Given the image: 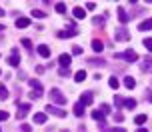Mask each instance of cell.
<instances>
[{"mask_svg":"<svg viewBox=\"0 0 152 132\" xmlns=\"http://www.w3.org/2000/svg\"><path fill=\"white\" fill-rule=\"evenodd\" d=\"M48 98H50L52 104H60V106H62V104H66V96H64L58 88H52V90L48 92Z\"/></svg>","mask_w":152,"mask_h":132,"instance_id":"1","label":"cell"},{"mask_svg":"<svg viewBox=\"0 0 152 132\" xmlns=\"http://www.w3.org/2000/svg\"><path fill=\"white\" fill-rule=\"evenodd\" d=\"M114 58H120V60H126V62H136V60H138V54L132 50V48H128V50H124V52H118Z\"/></svg>","mask_w":152,"mask_h":132,"instance_id":"2","label":"cell"},{"mask_svg":"<svg viewBox=\"0 0 152 132\" xmlns=\"http://www.w3.org/2000/svg\"><path fill=\"white\" fill-rule=\"evenodd\" d=\"M30 112V104L28 102H18V110H16V118L18 120H22L26 114Z\"/></svg>","mask_w":152,"mask_h":132,"instance_id":"3","label":"cell"},{"mask_svg":"<svg viewBox=\"0 0 152 132\" xmlns=\"http://www.w3.org/2000/svg\"><path fill=\"white\" fill-rule=\"evenodd\" d=\"M46 112H48V114H52V116H58V118H64V116H66V112H64V110H62V108H56V106H52V104H50V106H46Z\"/></svg>","mask_w":152,"mask_h":132,"instance_id":"4","label":"cell"},{"mask_svg":"<svg viewBox=\"0 0 152 132\" xmlns=\"http://www.w3.org/2000/svg\"><path fill=\"white\" fill-rule=\"evenodd\" d=\"M114 36H116V42H124V40H128V30H126L124 26H120Z\"/></svg>","mask_w":152,"mask_h":132,"instance_id":"5","label":"cell"},{"mask_svg":"<svg viewBox=\"0 0 152 132\" xmlns=\"http://www.w3.org/2000/svg\"><path fill=\"white\" fill-rule=\"evenodd\" d=\"M92 118H94L100 126H104V112H102V110H94V112H92Z\"/></svg>","mask_w":152,"mask_h":132,"instance_id":"6","label":"cell"},{"mask_svg":"<svg viewBox=\"0 0 152 132\" xmlns=\"http://www.w3.org/2000/svg\"><path fill=\"white\" fill-rule=\"evenodd\" d=\"M36 52L42 56V58H48V56H50V48L46 46V44H40V46L36 48Z\"/></svg>","mask_w":152,"mask_h":132,"instance_id":"7","label":"cell"},{"mask_svg":"<svg viewBox=\"0 0 152 132\" xmlns=\"http://www.w3.org/2000/svg\"><path fill=\"white\" fill-rule=\"evenodd\" d=\"M58 62H60V66H62V68H68V66H70V62H72V58H70L68 54H60Z\"/></svg>","mask_w":152,"mask_h":132,"instance_id":"8","label":"cell"},{"mask_svg":"<svg viewBox=\"0 0 152 132\" xmlns=\"http://www.w3.org/2000/svg\"><path fill=\"white\" fill-rule=\"evenodd\" d=\"M92 98H94V96H92V92L82 94V96H80V104H84V106H90V104H92Z\"/></svg>","mask_w":152,"mask_h":132,"instance_id":"9","label":"cell"},{"mask_svg":"<svg viewBox=\"0 0 152 132\" xmlns=\"http://www.w3.org/2000/svg\"><path fill=\"white\" fill-rule=\"evenodd\" d=\"M72 14H74V18H78V20H82L84 16H86V10H84V8H80V6H76L74 10H72Z\"/></svg>","mask_w":152,"mask_h":132,"instance_id":"10","label":"cell"},{"mask_svg":"<svg viewBox=\"0 0 152 132\" xmlns=\"http://www.w3.org/2000/svg\"><path fill=\"white\" fill-rule=\"evenodd\" d=\"M138 30H142V32H146V30H152V18H148V20H144V22H140V26H138Z\"/></svg>","mask_w":152,"mask_h":132,"instance_id":"11","label":"cell"},{"mask_svg":"<svg viewBox=\"0 0 152 132\" xmlns=\"http://www.w3.org/2000/svg\"><path fill=\"white\" fill-rule=\"evenodd\" d=\"M16 26L18 28H28L30 26V20L28 18H16Z\"/></svg>","mask_w":152,"mask_h":132,"instance_id":"12","label":"cell"},{"mask_svg":"<svg viewBox=\"0 0 152 132\" xmlns=\"http://www.w3.org/2000/svg\"><path fill=\"white\" fill-rule=\"evenodd\" d=\"M116 12H118V20H120L122 24H126V22H128V14L124 12V8H118Z\"/></svg>","mask_w":152,"mask_h":132,"instance_id":"13","label":"cell"},{"mask_svg":"<svg viewBox=\"0 0 152 132\" xmlns=\"http://www.w3.org/2000/svg\"><path fill=\"white\" fill-rule=\"evenodd\" d=\"M68 36H76V30H74V28H70V30H62V32H58V38H68Z\"/></svg>","mask_w":152,"mask_h":132,"instance_id":"14","label":"cell"},{"mask_svg":"<svg viewBox=\"0 0 152 132\" xmlns=\"http://www.w3.org/2000/svg\"><path fill=\"white\" fill-rule=\"evenodd\" d=\"M92 50H94V52H102V50H104V44H102L100 40H92Z\"/></svg>","mask_w":152,"mask_h":132,"instance_id":"15","label":"cell"},{"mask_svg":"<svg viewBox=\"0 0 152 132\" xmlns=\"http://www.w3.org/2000/svg\"><path fill=\"white\" fill-rule=\"evenodd\" d=\"M124 108H128V110L136 108V100L134 98H124Z\"/></svg>","mask_w":152,"mask_h":132,"instance_id":"16","label":"cell"},{"mask_svg":"<svg viewBox=\"0 0 152 132\" xmlns=\"http://www.w3.org/2000/svg\"><path fill=\"white\" fill-rule=\"evenodd\" d=\"M124 86L132 90V88L136 86V80H134V78H132V76H126V78H124Z\"/></svg>","mask_w":152,"mask_h":132,"instance_id":"17","label":"cell"},{"mask_svg":"<svg viewBox=\"0 0 152 132\" xmlns=\"http://www.w3.org/2000/svg\"><path fill=\"white\" fill-rule=\"evenodd\" d=\"M8 96H10V92H8V88L4 84H0V100H6Z\"/></svg>","mask_w":152,"mask_h":132,"instance_id":"18","label":"cell"},{"mask_svg":"<svg viewBox=\"0 0 152 132\" xmlns=\"http://www.w3.org/2000/svg\"><path fill=\"white\" fill-rule=\"evenodd\" d=\"M34 122H36V124H44L46 122V114H42V112L34 114Z\"/></svg>","mask_w":152,"mask_h":132,"instance_id":"19","label":"cell"},{"mask_svg":"<svg viewBox=\"0 0 152 132\" xmlns=\"http://www.w3.org/2000/svg\"><path fill=\"white\" fill-rule=\"evenodd\" d=\"M74 114L78 118L82 116V114H84V104H80V102H78V104H74Z\"/></svg>","mask_w":152,"mask_h":132,"instance_id":"20","label":"cell"},{"mask_svg":"<svg viewBox=\"0 0 152 132\" xmlns=\"http://www.w3.org/2000/svg\"><path fill=\"white\" fill-rule=\"evenodd\" d=\"M74 80H76V82H82V80H86V72H84V70H78V72L74 74Z\"/></svg>","mask_w":152,"mask_h":132,"instance_id":"21","label":"cell"},{"mask_svg":"<svg viewBox=\"0 0 152 132\" xmlns=\"http://www.w3.org/2000/svg\"><path fill=\"white\" fill-rule=\"evenodd\" d=\"M108 84H110V88H114V90H118V86H120V82H118V78H116V76H110V80H108Z\"/></svg>","mask_w":152,"mask_h":132,"instance_id":"22","label":"cell"},{"mask_svg":"<svg viewBox=\"0 0 152 132\" xmlns=\"http://www.w3.org/2000/svg\"><path fill=\"white\" fill-rule=\"evenodd\" d=\"M88 64H90V66H106V60H102V58H100V60H94V58H90Z\"/></svg>","mask_w":152,"mask_h":132,"instance_id":"23","label":"cell"},{"mask_svg":"<svg viewBox=\"0 0 152 132\" xmlns=\"http://www.w3.org/2000/svg\"><path fill=\"white\" fill-rule=\"evenodd\" d=\"M54 8H56V12H58V14H64V12H66L64 2H56V4H54Z\"/></svg>","mask_w":152,"mask_h":132,"instance_id":"24","label":"cell"},{"mask_svg":"<svg viewBox=\"0 0 152 132\" xmlns=\"http://www.w3.org/2000/svg\"><path fill=\"white\" fill-rule=\"evenodd\" d=\"M8 64H10V66H18V64H20V58H18L16 54H12L10 58H8Z\"/></svg>","mask_w":152,"mask_h":132,"instance_id":"25","label":"cell"},{"mask_svg":"<svg viewBox=\"0 0 152 132\" xmlns=\"http://www.w3.org/2000/svg\"><path fill=\"white\" fill-rule=\"evenodd\" d=\"M28 84L34 88V90H38V92H42V84L38 82V80H28Z\"/></svg>","mask_w":152,"mask_h":132,"instance_id":"26","label":"cell"},{"mask_svg":"<svg viewBox=\"0 0 152 132\" xmlns=\"http://www.w3.org/2000/svg\"><path fill=\"white\" fill-rule=\"evenodd\" d=\"M146 120H148V118H146V114H138V116L134 118V122H136L138 126H142V124L146 122Z\"/></svg>","mask_w":152,"mask_h":132,"instance_id":"27","label":"cell"},{"mask_svg":"<svg viewBox=\"0 0 152 132\" xmlns=\"http://www.w3.org/2000/svg\"><path fill=\"white\" fill-rule=\"evenodd\" d=\"M20 42H22V46L26 48V50H30V48H32V42H30V38H22Z\"/></svg>","mask_w":152,"mask_h":132,"instance_id":"28","label":"cell"},{"mask_svg":"<svg viewBox=\"0 0 152 132\" xmlns=\"http://www.w3.org/2000/svg\"><path fill=\"white\" fill-rule=\"evenodd\" d=\"M28 96H30V100H38V98L42 96V92H38V90H32V92L28 94Z\"/></svg>","mask_w":152,"mask_h":132,"instance_id":"29","label":"cell"},{"mask_svg":"<svg viewBox=\"0 0 152 132\" xmlns=\"http://www.w3.org/2000/svg\"><path fill=\"white\" fill-rule=\"evenodd\" d=\"M92 24H96V26H102V24H104V18H102V16H94V18H92Z\"/></svg>","mask_w":152,"mask_h":132,"instance_id":"30","label":"cell"},{"mask_svg":"<svg viewBox=\"0 0 152 132\" xmlns=\"http://www.w3.org/2000/svg\"><path fill=\"white\" fill-rule=\"evenodd\" d=\"M32 16H34V18H44L46 12H42V10H32Z\"/></svg>","mask_w":152,"mask_h":132,"instance_id":"31","label":"cell"},{"mask_svg":"<svg viewBox=\"0 0 152 132\" xmlns=\"http://www.w3.org/2000/svg\"><path fill=\"white\" fill-rule=\"evenodd\" d=\"M142 44L146 46V50H152V38H146V40H142Z\"/></svg>","mask_w":152,"mask_h":132,"instance_id":"32","label":"cell"},{"mask_svg":"<svg viewBox=\"0 0 152 132\" xmlns=\"http://www.w3.org/2000/svg\"><path fill=\"white\" fill-rule=\"evenodd\" d=\"M8 118H10V114H8L6 110H0V122L2 120H8Z\"/></svg>","mask_w":152,"mask_h":132,"instance_id":"33","label":"cell"},{"mask_svg":"<svg viewBox=\"0 0 152 132\" xmlns=\"http://www.w3.org/2000/svg\"><path fill=\"white\" fill-rule=\"evenodd\" d=\"M114 102H116V106H124V98L122 96H114Z\"/></svg>","mask_w":152,"mask_h":132,"instance_id":"34","label":"cell"},{"mask_svg":"<svg viewBox=\"0 0 152 132\" xmlns=\"http://www.w3.org/2000/svg\"><path fill=\"white\" fill-rule=\"evenodd\" d=\"M142 70H152V60H146V62L142 64Z\"/></svg>","mask_w":152,"mask_h":132,"instance_id":"35","label":"cell"},{"mask_svg":"<svg viewBox=\"0 0 152 132\" xmlns=\"http://www.w3.org/2000/svg\"><path fill=\"white\" fill-rule=\"evenodd\" d=\"M72 54H82V48L80 46H72Z\"/></svg>","mask_w":152,"mask_h":132,"instance_id":"36","label":"cell"},{"mask_svg":"<svg viewBox=\"0 0 152 132\" xmlns=\"http://www.w3.org/2000/svg\"><path fill=\"white\" fill-rule=\"evenodd\" d=\"M102 112L108 114V112H110V106H108V104H102Z\"/></svg>","mask_w":152,"mask_h":132,"instance_id":"37","label":"cell"},{"mask_svg":"<svg viewBox=\"0 0 152 132\" xmlns=\"http://www.w3.org/2000/svg\"><path fill=\"white\" fill-rule=\"evenodd\" d=\"M86 8H88V10H94V8H96V4H94V2H88V4H86Z\"/></svg>","mask_w":152,"mask_h":132,"instance_id":"38","label":"cell"},{"mask_svg":"<svg viewBox=\"0 0 152 132\" xmlns=\"http://www.w3.org/2000/svg\"><path fill=\"white\" fill-rule=\"evenodd\" d=\"M114 118H116L118 122H122V114H120V112H116V114H114Z\"/></svg>","mask_w":152,"mask_h":132,"instance_id":"39","label":"cell"},{"mask_svg":"<svg viewBox=\"0 0 152 132\" xmlns=\"http://www.w3.org/2000/svg\"><path fill=\"white\" fill-rule=\"evenodd\" d=\"M146 100L152 102V90H148V92H146Z\"/></svg>","mask_w":152,"mask_h":132,"instance_id":"40","label":"cell"},{"mask_svg":"<svg viewBox=\"0 0 152 132\" xmlns=\"http://www.w3.org/2000/svg\"><path fill=\"white\" fill-rule=\"evenodd\" d=\"M22 132H30V126H28V124H24V126H22Z\"/></svg>","mask_w":152,"mask_h":132,"instance_id":"41","label":"cell"},{"mask_svg":"<svg viewBox=\"0 0 152 132\" xmlns=\"http://www.w3.org/2000/svg\"><path fill=\"white\" fill-rule=\"evenodd\" d=\"M112 132H124V128H122V126H118V128H114Z\"/></svg>","mask_w":152,"mask_h":132,"instance_id":"42","label":"cell"},{"mask_svg":"<svg viewBox=\"0 0 152 132\" xmlns=\"http://www.w3.org/2000/svg\"><path fill=\"white\" fill-rule=\"evenodd\" d=\"M136 132H148V130H146V128H138Z\"/></svg>","mask_w":152,"mask_h":132,"instance_id":"43","label":"cell"},{"mask_svg":"<svg viewBox=\"0 0 152 132\" xmlns=\"http://www.w3.org/2000/svg\"><path fill=\"white\" fill-rule=\"evenodd\" d=\"M0 16H4V10H2V6H0Z\"/></svg>","mask_w":152,"mask_h":132,"instance_id":"44","label":"cell"},{"mask_svg":"<svg viewBox=\"0 0 152 132\" xmlns=\"http://www.w3.org/2000/svg\"><path fill=\"white\" fill-rule=\"evenodd\" d=\"M0 30H2V24H0Z\"/></svg>","mask_w":152,"mask_h":132,"instance_id":"45","label":"cell"},{"mask_svg":"<svg viewBox=\"0 0 152 132\" xmlns=\"http://www.w3.org/2000/svg\"><path fill=\"white\" fill-rule=\"evenodd\" d=\"M0 74H2V72H0Z\"/></svg>","mask_w":152,"mask_h":132,"instance_id":"46","label":"cell"}]
</instances>
